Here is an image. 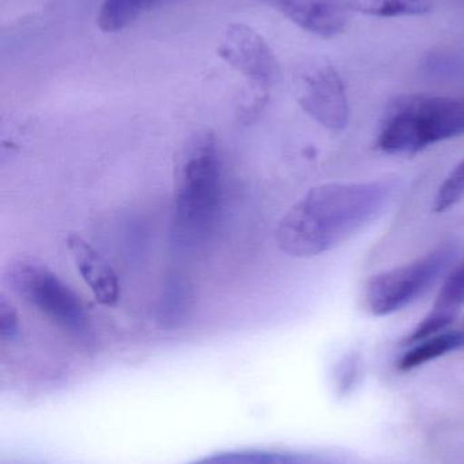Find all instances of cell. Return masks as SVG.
<instances>
[{"label": "cell", "mask_w": 464, "mask_h": 464, "mask_svg": "<svg viewBox=\"0 0 464 464\" xmlns=\"http://www.w3.org/2000/svg\"><path fill=\"white\" fill-rule=\"evenodd\" d=\"M400 189L402 182L397 179L329 182L312 188L278 222V248L293 258L330 253L378 222Z\"/></svg>", "instance_id": "6da1fadb"}, {"label": "cell", "mask_w": 464, "mask_h": 464, "mask_svg": "<svg viewBox=\"0 0 464 464\" xmlns=\"http://www.w3.org/2000/svg\"><path fill=\"white\" fill-rule=\"evenodd\" d=\"M172 235L176 245L198 248L209 240L222 206V158L217 136L201 130L177 155Z\"/></svg>", "instance_id": "7a4b0ae2"}, {"label": "cell", "mask_w": 464, "mask_h": 464, "mask_svg": "<svg viewBox=\"0 0 464 464\" xmlns=\"http://www.w3.org/2000/svg\"><path fill=\"white\" fill-rule=\"evenodd\" d=\"M464 136V97L403 95L390 103L376 146L390 155H413Z\"/></svg>", "instance_id": "3957f363"}, {"label": "cell", "mask_w": 464, "mask_h": 464, "mask_svg": "<svg viewBox=\"0 0 464 464\" xmlns=\"http://www.w3.org/2000/svg\"><path fill=\"white\" fill-rule=\"evenodd\" d=\"M5 277L16 296L43 314L54 326L78 340H90L92 324L81 296L43 262L33 258L15 259Z\"/></svg>", "instance_id": "277c9868"}, {"label": "cell", "mask_w": 464, "mask_h": 464, "mask_svg": "<svg viewBox=\"0 0 464 464\" xmlns=\"http://www.w3.org/2000/svg\"><path fill=\"white\" fill-rule=\"evenodd\" d=\"M457 253L455 246H440L421 258L370 276L364 285L368 313L381 318L413 304L449 272Z\"/></svg>", "instance_id": "5b68a950"}, {"label": "cell", "mask_w": 464, "mask_h": 464, "mask_svg": "<svg viewBox=\"0 0 464 464\" xmlns=\"http://www.w3.org/2000/svg\"><path fill=\"white\" fill-rule=\"evenodd\" d=\"M217 54L255 89L267 92L280 79V63L274 52L267 41L247 24H229L218 44Z\"/></svg>", "instance_id": "8992f818"}, {"label": "cell", "mask_w": 464, "mask_h": 464, "mask_svg": "<svg viewBox=\"0 0 464 464\" xmlns=\"http://www.w3.org/2000/svg\"><path fill=\"white\" fill-rule=\"evenodd\" d=\"M299 103L308 116L332 132L348 125L350 108L345 83L331 63H316L302 73Z\"/></svg>", "instance_id": "52a82bcc"}, {"label": "cell", "mask_w": 464, "mask_h": 464, "mask_svg": "<svg viewBox=\"0 0 464 464\" xmlns=\"http://www.w3.org/2000/svg\"><path fill=\"white\" fill-rule=\"evenodd\" d=\"M305 32L331 38L345 30L348 7L343 0H261Z\"/></svg>", "instance_id": "ba28073f"}, {"label": "cell", "mask_w": 464, "mask_h": 464, "mask_svg": "<svg viewBox=\"0 0 464 464\" xmlns=\"http://www.w3.org/2000/svg\"><path fill=\"white\" fill-rule=\"evenodd\" d=\"M464 307V264L447 273L432 310L402 340V346L413 345L430 335L449 329Z\"/></svg>", "instance_id": "9c48e42d"}, {"label": "cell", "mask_w": 464, "mask_h": 464, "mask_svg": "<svg viewBox=\"0 0 464 464\" xmlns=\"http://www.w3.org/2000/svg\"><path fill=\"white\" fill-rule=\"evenodd\" d=\"M67 248L94 299L105 307L116 305L120 299L119 278L106 259L78 235L67 237Z\"/></svg>", "instance_id": "30bf717a"}, {"label": "cell", "mask_w": 464, "mask_h": 464, "mask_svg": "<svg viewBox=\"0 0 464 464\" xmlns=\"http://www.w3.org/2000/svg\"><path fill=\"white\" fill-rule=\"evenodd\" d=\"M187 464H350L342 455L324 452L232 450L215 452Z\"/></svg>", "instance_id": "8fae6325"}, {"label": "cell", "mask_w": 464, "mask_h": 464, "mask_svg": "<svg viewBox=\"0 0 464 464\" xmlns=\"http://www.w3.org/2000/svg\"><path fill=\"white\" fill-rule=\"evenodd\" d=\"M460 351H464V326L449 327L408 346V351L398 360L397 368L408 372L446 354Z\"/></svg>", "instance_id": "7c38bea8"}, {"label": "cell", "mask_w": 464, "mask_h": 464, "mask_svg": "<svg viewBox=\"0 0 464 464\" xmlns=\"http://www.w3.org/2000/svg\"><path fill=\"white\" fill-rule=\"evenodd\" d=\"M172 0H103L97 13V24L104 33L122 32L147 11Z\"/></svg>", "instance_id": "4fadbf2b"}, {"label": "cell", "mask_w": 464, "mask_h": 464, "mask_svg": "<svg viewBox=\"0 0 464 464\" xmlns=\"http://www.w3.org/2000/svg\"><path fill=\"white\" fill-rule=\"evenodd\" d=\"M348 5L359 13L383 18L421 16L432 10L428 0H348Z\"/></svg>", "instance_id": "5bb4252c"}, {"label": "cell", "mask_w": 464, "mask_h": 464, "mask_svg": "<svg viewBox=\"0 0 464 464\" xmlns=\"http://www.w3.org/2000/svg\"><path fill=\"white\" fill-rule=\"evenodd\" d=\"M422 67L425 75L435 81L464 83V54L459 52H432L425 57Z\"/></svg>", "instance_id": "9a60e30c"}, {"label": "cell", "mask_w": 464, "mask_h": 464, "mask_svg": "<svg viewBox=\"0 0 464 464\" xmlns=\"http://www.w3.org/2000/svg\"><path fill=\"white\" fill-rule=\"evenodd\" d=\"M464 196V160L458 163L457 168L451 171L439 188L435 198V211L439 214L449 211L457 206Z\"/></svg>", "instance_id": "2e32d148"}, {"label": "cell", "mask_w": 464, "mask_h": 464, "mask_svg": "<svg viewBox=\"0 0 464 464\" xmlns=\"http://www.w3.org/2000/svg\"><path fill=\"white\" fill-rule=\"evenodd\" d=\"M360 367H361V360H360L359 353L351 352L342 357L337 367V382L341 392H348L353 387L359 378Z\"/></svg>", "instance_id": "e0dca14e"}, {"label": "cell", "mask_w": 464, "mask_h": 464, "mask_svg": "<svg viewBox=\"0 0 464 464\" xmlns=\"http://www.w3.org/2000/svg\"><path fill=\"white\" fill-rule=\"evenodd\" d=\"M0 333L3 338H10V340L18 334V316L15 310L8 305L5 299L0 305Z\"/></svg>", "instance_id": "ac0fdd59"}]
</instances>
